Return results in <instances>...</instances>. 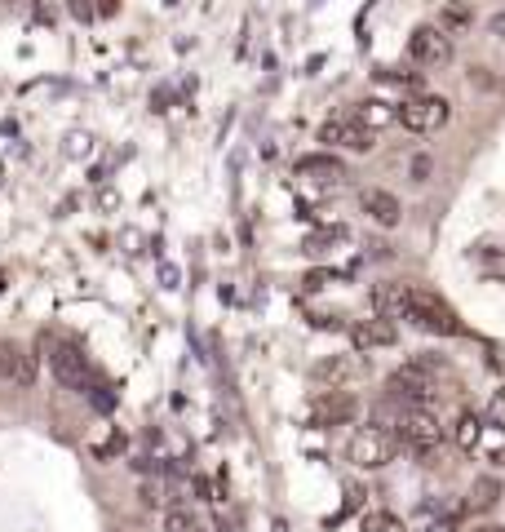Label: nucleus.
<instances>
[{
  "mask_svg": "<svg viewBox=\"0 0 505 532\" xmlns=\"http://www.w3.org/2000/svg\"><path fill=\"white\" fill-rule=\"evenodd\" d=\"M404 320L417 324V329H426V333H443V337L466 333V324L457 320V311H452V306L443 302L435 289H426V284H408V293H404Z\"/></svg>",
  "mask_w": 505,
  "mask_h": 532,
  "instance_id": "1",
  "label": "nucleus"
},
{
  "mask_svg": "<svg viewBox=\"0 0 505 532\" xmlns=\"http://www.w3.org/2000/svg\"><path fill=\"white\" fill-rule=\"evenodd\" d=\"M399 435L386 431V426H359L355 435L346 439V462L359 470H381L399 457Z\"/></svg>",
  "mask_w": 505,
  "mask_h": 532,
  "instance_id": "2",
  "label": "nucleus"
},
{
  "mask_svg": "<svg viewBox=\"0 0 505 532\" xmlns=\"http://www.w3.org/2000/svg\"><path fill=\"white\" fill-rule=\"evenodd\" d=\"M45 355H49V368L58 373L63 386H71V391H89V386H94V368H89L85 351H80L76 342L45 333Z\"/></svg>",
  "mask_w": 505,
  "mask_h": 532,
  "instance_id": "3",
  "label": "nucleus"
},
{
  "mask_svg": "<svg viewBox=\"0 0 505 532\" xmlns=\"http://www.w3.org/2000/svg\"><path fill=\"white\" fill-rule=\"evenodd\" d=\"M399 444L404 448H412V453H435V448L443 444V426H439V417L430 413V408H404V413H399Z\"/></svg>",
  "mask_w": 505,
  "mask_h": 532,
  "instance_id": "4",
  "label": "nucleus"
},
{
  "mask_svg": "<svg viewBox=\"0 0 505 532\" xmlns=\"http://www.w3.org/2000/svg\"><path fill=\"white\" fill-rule=\"evenodd\" d=\"M390 395L408 399V408H426L435 399V360H412L390 373Z\"/></svg>",
  "mask_w": 505,
  "mask_h": 532,
  "instance_id": "5",
  "label": "nucleus"
},
{
  "mask_svg": "<svg viewBox=\"0 0 505 532\" xmlns=\"http://www.w3.org/2000/svg\"><path fill=\"white\" fill-rule=\"evenodd\" d=\"M448 120H452V102L443 94H421L399 107V125L408 133H439Z\"/></svg>",
  "mask_w": 505,
  "mask_h": 532,
  "instance_id": "6",
  "label": "nucleus"
},
{
  "mask_svg": "<svg viewBox=\"0 0 505 532\" xmlns=\"http://www.w3.org/2000/svg\"><path fill=\"white\" fill-rule=\"evenodd\" d=\"M319 142H324V147L355 151V156H364V151L377 147V133L359 125L350 111H342V116H333V120H324V125H319Z\"/></svg>",
  "mask_w": 505,
  "mask_h": 532,
  "instance_id": "7",
  "label": "nucleus"
},
{
  "mask_svg": "<svg viewBox=\"0 0 505 532\" xmlns=\"http://www.w3.org/2000/svg\"><path fill=\"white\" fill-rule=\"evenodd\" d=\"M408 54H412V63H421V67H439L452 58V36H443L439 23H421L417 32L408 36Z\"/></svg>",
  "mask_w": 505,
  "mask_h": 532,
  "instance_id": "8",
  "label": "nucleus"
},
{
  "mask_svg": "<svg viewBox=\"0 0 505 532\" xmlns=\"http://www.w3.org/2000/svg\"><path fill=\"white\" fill-rule=\"evenodd\" d=\"M0 377L18 386H32L36 382V355L27 351L23 342H0Z\"/></svg>",
  "mask_w": 505,
  "mask_h": 532,
  "instance_id": "9",
  "label": "nucleus"
},
{
  "mask_svg": "<svg viewBox=\"0 0 505 532\" xmlns=\"http://www.w3.org/2000/svg\"><path fill=\"white\" fill-rule=\"evenodd\" d=\"M355 413H359V404H355V395H346V391H324L315 399V426H342Z\"/></svg>",
  "mask_w": 505,
  "mask_h": 532,
  "instance_id": "10",
  "label": "nucleus"
},
{
  "mask_svg": "<svg viewBox=\"0 0 505 532\" xmlns=\"http://www.w3.org/2000/svg\"><path fill=\"white\" fill-rule=\"evenodd\" d=\"M395 324L386 320V315H373V320H355L350 324V342L359 346V351H373V346H395Z\"/></svg>",
  "mask_w": 505,
  "mask_h": 532,
  "instance_id": "11",
  "label": "nucleus"
},
{
  "mask_svg": "<svg viewBox=\"0 0 505 532\" xmlns=\"http://www.w3.org/2000/svg\"><path fill=\"white\" fill-rule=\"evenodd\" d=\"M359 204H364V213L377 222V227H399V218H404V204H399L390 191H364L359 196Z\"/></svg>",
  "mask_w": 505,
  "mask_h": 532,
  "instance_id": "12",
  "label": "nucleus"
},
{
  "mask_svg": "<svg viewBox=\"0 0 505 532\" xmlns=\"http://www.w3.org/2000/svg\"><path fill=\"white\" fill-rule=\"evenodd\" d=\"M488 417H479V413H461L457 417V426H452V444L461 448V453H479L483 448V439H488Z\"/></svg>",
  "mask_w": 505,
  "mask_h": 532,
  "instance_id": "13",
  "label": "nucleus"
},
{
  "mask_svg": "<svg viewBox=\"0 0 505 532\" xmlns=\"http://www.w3.org/2000/svg\"><path fill=\"white\" fill-rule=\"evenodd\" d=\"M350 116H355L364 129H373V133H377V129L395 125L399 111L390 107V102H381V98H368V102H355V107H350Z\"/></svg>",
  "mask_w": 505,
  "mask_h": 532,
  "instance_id": "14",
  "label": "nucleus"
},
{
  "mask_svg": "<svg viewBox=\"0 0 505 532\" xmlns=\"http://www.w3.org/2000/svg\"><path fill=\"white\" fill-rule=\"evenodd\" d=\"M404 293H408V284H377V293H373V302H377V311L386 315H395V320H404Z\"/></svg>",
  "mask_w": 505,
  "mask_h": 532,
  "instance_id": "15",
  "label": "nucleus"
},
{
  "mask_svg": "<svg viewBox=\"0 0 505 532\" xmlns=\"http://www.w3.org/2000/svg\"><path fill=\"white\" fill-rule=\"evenodd\" d=\"M297 173H302V178L319 173V182H342V178H346V169L337 165V160H328V156H306V160H297Z\"/></svg>",
  "mask_w": 505,
  "mask_h": 532,
  "instance_id": "16",
  "label": "nucleus"
},
{
  "mask_svg": "<svg viewBox=\"0 0 505 532\" xmlns=\"http://www.w3.org/2000/svg\"><path fill=\"white\" fill-rule=\"evenodd\" d=\"M470 23H474V14H470V5H461V0H452V5L439 14V32L443 36H461Z\"/></svg>",
  "mask_w": 505,
  "mask_h": 532,
  "instance_id": "17",
  "label": "nucleus"
},
{
  "mask_svg": "<svg viewBox=\"0 0 505 532\" xmlns=\"http://www.w3.org/2000/svg\"><path fill=\"white\" fill-rule=\"evenodd\" d=\"M501 501V484L492 475H483V479H474V488H470V501L466 506L470 510H492Z\"/></svg>",
  "mask_w": 505,
  "mask_h": 532,
  "instance_id": "18",
  "label": "nucleus"
},
{
  "mask_svg": "<svg viewBox=\"0 0 505 532\" xmlns=\"http://www.w3.org/2000/svg\"><path fill=\"white\" fill-rule=\"evenodd\" d=\"M164 532H209V524H204L195 510L187 506H173L169 515H164Z\"/></svg>",
  "mask_w": 505,
  "mask_h": 532,
  "instance_id": "19",
  "label": "nucleus"
},
{
  "mask_svg": "<svg viewBox=\"0 0 505 532\" xmlns=\"http://www.w3.org/2000/svg\"><path fill=\"white\" fill-rule=\"evenodd\" d=\"M350 373H355V364H346V360H328V364H319V368H315V377H324V382L333 377V391H342L337 382H342V377H350Z\"/></svg>",
  "mask_w": 505,
  "mask_h": 532,
  "instance_id": "20",
  "label": "nucleus"
},
{
  "mask_svg": "<svg viewBox=\"0 0 505 532\" xmlns=\"http://www.w3.org/2000/svg\"><path fill=\"white\" fill-rule=\"evenodd\" d=\"M488 426L505 435V391H492V399H488Z\"/></svg>",
  "mask_w": 505,
  "mask_h": 532,
  "instance_id": "21",
  "label": "nucleus"
},
{
  "mask_svg": "<svg viewBox=\"0 0 505 532\" xmlns=\"http://www.w3.org/2000/svg\"><path fill=\"white\" fill-rule=\"evenodd\" d=\"M364 532H408V528H404V519H395V515H368Z\"/></svg>",
  "mask_w": 505,
  "mask_h": 532,
  "instance_id": "22",
  "label": "nucleus"
},
{
  "mask_svg": "<svg viewBox=\"0 0 505 532\" xmlns=\"http://www.w3.org/2000/svg\"><path fill=\"white\" fill-rule=\"evenodd\" d=\"M488 32L505 40V9H501V14H497V18H492V23H488Z\"/></svg>",
  "mask_w": 505,
  "mask_h": 532,
  "instance_id": "23",
  "label": "nucleus"
},
{
  "mask_svg": "<svg viewBox=\"0 0 505 532\" xmlns=\"http://www.w3.org/2000/svg\"><path fill=\"white\" fill-rule=\"evenodd\" d=\"M474 532H505V528H501V524H479Z\"/></svg>",
  "mask_w": 505,
  "mask_h": 532,
  "instance_id": "24",
  "label": "nucleus"
},
{
  "mask_svg": "<svg viewBox=\"0 0 505 532\" xmlns=\"http://www.w3.org/2000/svg\"><path fill=\"white\" fill-rule=\"evenodd\" d=\"M426 532H457V528H452V524H430Z\"/></svg>",
  "mask_w": 505,
  "mask_h": 532,
  "instance_id": "25",
  "label": "nucleus"
}]
</instances>
